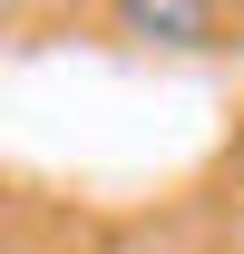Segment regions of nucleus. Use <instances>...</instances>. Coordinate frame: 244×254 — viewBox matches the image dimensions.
Instances as JSON below:
<instances>
[{
	"instance_id": "f257e3e1",
	"label": "nucleus",
	"mask_w": 244,
	"mask_h": 254,
	"mask_svg": "<svg viewBox=\"0 0 244 254\" xmlns=\"http://www.w3.org/2000/svg\"><path fill=\"white\" fill-rule=\"evenodd\" d=\"M108 20L127 39H147V49H225V39H244V20L205 10V0H118Z\"/></svg>"
},
{
	"instance_id": "f03ea898",
	"label": "nucleus",
	"mask_w": 244,
	"mask_h": 254,
	"mask_svg": "<svg viewBox=\"0 0 244 254\" xmlns=\"http://www.w3.org/2000/svg\"><path fill=\"white\" fill-rule=\"evenodd\" d=\"M10 254H39V245H10Z\"/></svg>"
}]
</instances>
